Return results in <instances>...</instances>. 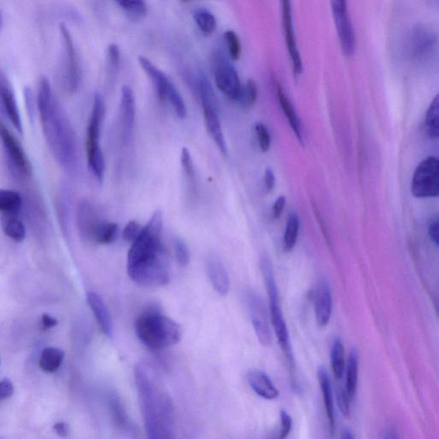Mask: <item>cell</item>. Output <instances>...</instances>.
I'll use <instances>...</instances> for the list:
<instances>
[{
    "instance_id": "6da1fadb",
    "label": "cell",
    "mask_w": 439,
    "mask_h": 439,
    "mask_svg": "<svg viewBox=\"0 0 439 439\" xmlns=\"http://www.w3.org/2000/svg\"><path fill=\"white\" fill-rule=\"evenodd\" d=\"M163 227V212L158 210L153 213L128 253V275L143 287H161L169 283L168 255L161 238Z\"/></svg>"
},
{
    "instance_id": "7a4b0ae2",
    "label": "cell",
    "mask_w": 439,
    "mask_h": 439,
    "mask_svg": "<svg viewBox=\"0 0 439 439\" xmlns=\"http://www.w3.org/2000/svg\"><path fill=\"white\" fill-rule=\"evenodd\" d=\"M134 373L136 392L148 438H173V404L159 374L146 363L136 365Z\"/></svg>"
},
{
    "instance_id": "3957f363",
    "label": "cell",
    "mask_w": 439,
    "mask_h": 439,
    "mask_svg": "<svg viewBox=\"0 0 439 439\" xmlns=\"http://www.w3.org/2000/svg\"><path fill=\"white\" fill-rule=\"evenodd\" d=\"M37 108L50 151L61 167L74 171L78 165L75 132L46 76L38 87Z\"/></svg>"
},
{
    "instance_id": "277c9868",
    "label": "cell",
    "mask_w": 439,
    "mask_h": 439,
    "mask_svg": "<svg viewBox=\"0 0 439 439\" xmlns=\"http://www.w3.org/2000/svg\"><path fill=\"white\" fill-rule=\"evenodd\" d=\"M136 335L145 347L163 350L180 343L181 328L159 311L148 310L139 315L135 323Z\"/></svg>"
},
{
    "instance_id": "5b68a950",
    "label": "cell",
    "mask_w": 439,
    "mask_h": 439,
    "mask_svg": "<svg viewBox=\"0 0 439 439\" xmlns=\"http://www.w3.org/2000/svg\"><path fill=\"white\" fill-rule=\"evenodd\" d=\"M261 270L266 283L268 299H270L271 321L274 328L277 340L285 353L290 368L295 366L291 343H290L289 334L286 323L283 311L281 309L278 288L276 283L274 271L272 264L267 257L261 258Z\"/></svg>"
},
{
    "instance_id": "8992f818",
    "label": "cell",
    "mask_w": 439,
    "mask_h": 439,
    "mask_svg": "<svg viewBox=\"0 0 439 439\" xmlns=\"http://www.w3.org/2000/svg\"><path fill=\"white\" fill-rule=\"evenodd\" d=\"M104 115V101L99 93H96L87 128L86 154L89 168L99 183L104 181L106 168L100 146L101 128Z\"/></svg>"
},
{
    "instance_id": "52a82bcc",
    "label": "cell",
    "mask_w": 439,
    "mask_h": 439,
    "mask_svg": "<svg viewBox=\"0 0 439 439\" xmlns=\"http://www.w3.org/2000/svg\"><path fill=\"white\" fill-rule=\"evenodd\" d=\"M198 91L208 133L218 147L221 154L227 156L228 146L221 128L218 101L210 81L203 74H200L198 78Z\"/></svg>"
},
{
    "instance_id": "ba28073f",
    "label": "cell",
    "mask_w": 439,
    "mask_h": 439,
    "mask_svg": "<svg viewBox=\"0 0 439 439\" xmlns=\"http://www.w3.org/2000/svg\"><path fill=\"white\" fill-rule=\"evenodd\" d=\"M64 48L63 82L66 91L74 94L82 83L83 71L80 59L75 48L69 29L65 24L59 25Z\"/></svg>"
},
{
    "instance_id": "9c48e42d",
    "label": "cell",
    "mask_w": 439,
    "mask_h": 439,
    "mask_svg": "<svg viewBox=\"0 0 439 439\" xmlns=\"http://www.w3.org/2000/svg\"><path fill=\"white\" fill-rule=\"evenodd\" d=\"M412 194L418 198H437L439 193V163L429 156L422 161L413 173Z\"/></svg>"
},
{
    "instance_id": "30bf717a",
    "label": "cell",
    "mask_w": 439,
    "mask_h": 439,
    "mask_svg": "<svg viewBox=\"0 0 439 439\" xmlns=\"http://www.w3.org/2000/svg\"><path fill=\"white\" fill-rule=\"evenodd\" d=\"M340 49L345 56H353L356 49L355 29L349 16L347 0H330Z\"/></svg>"
},
{
    "instance_id": "8fae6325",
    "label": "cell",
    "mask_w": 439,
    "mask_h": 439,
    "mask_svg": "<svg viewBox=\"0 0 439 439\" xmlns=\"http://www.w3.org/2000/svg\"><path fill=\"white\" fill-rule=\"evenodd\" d=\"M438 37L432 29L425 25L417 24L409 31L407 51L409 57L416 61L432 59L437 52Z\"/></svg>"
},
{
    "instance_id": "7c38bea8",
    "label": "cell",
    "mask_w": 439,
    "mask_h": 439,
    "mask_svg": "<svg viewBox=\"0 0 439 439\" xmlns=\"http://www.w3.org/2000/svg\"><path fill=\"white\" fill-rule=\"evenodd\" d=\"M0 140L7 156L8 163L16 176L28 177L32 173L31 165L15 136L0 122Z\"/></svg>"
},
{
    "instance_id": "4fadbf2b",
    "label": "cell",
    "mask_w": 439,
    "mask_h": 439,
    "mask_svg": "<svg viewBox=\"0 0 439 439\" xmlns=\"http://www.w3.org/2000/svg\"><path fill=\"white\" fill-rule=\"evenodd\" d=\"M246 297L256 335L260 343L263 346H268L271 343L272 335L266 306L262 300L253 292L247 293Z\"/></svg>"
},
{
    "instance_id": "5bb4252c",
    "label": "cell",
    "mask_w": 439,
    "mask_h": 439,
    "mask_svg": "<svg viewBox=\"0 0 439 439\" xmlns=\"http://www.w3.org/2000/svg\"><path fill=\"white\" fill-rule=\"evenodd\" d=\"M281 7L286 45L291 59L293 74L299 76L303 72V63L293 29L291 0H281Z\"/></svg>"
},
{
    "instance_id": "9a60e30c",
    "label": "cell",
    "mask_w": 439,
    "mask_h": 439,
    "mask_svg": "<svg viewBox=\"0 0 439 439\" xmlns=\"http://www.w3.org/2000/svg\"><path fill=\"white\" fill-rule=\"evenodd\" d=\"M217 88L230 100L238 101L240 98L243 85L238 72L228 61H221L217 65L215 72Z\"/></svg>"
},
{
    "instance_id": "2e32d148",
    "label": "cell",
    "mask_w": 439,
    "mask_h": 439,
    "mask_svg": "<svg viewBox=\"0 0 439 439\" xmlns=\"http://www.w3.org/2000/svg\"><path fill=\"white\" fill-rule=\"evenodd\" d=\"M0 110L9 119L11 125L20 134L24 133L22 118L20 116L18 102L14 89L6 76L0 71Z\"/></svg>"
},
{
    "instance_id": "e0dca14e",
    "label": "cell",
    "mask_w": 439,
    "mask_h": 439,
    "mask_svg": "<svg viewBox=\"0 0 439 439\" xmlns=\"http://www.w3.org/2000/svg\"><path fill=\"white\" fill-rule=\"evenodd\" d=\"M315 314L319 326L326 327L330 321L333 299L329 284L322 281L313 293Z\"/></svg>"
},
{
    "instance_id": "ac0fdd59",
    "label": "cell",
    "mask_w": 439,
    "mask_h": 439,
    "mask_svg": "<svg viewBox=\"0 0 439 439\" xmlns=\"http://www.w3.org/2000/svg\"><path fill=\"white\" fill-rule=\"evenodd\" d=\"M121 113L123 139L129 142L135 123L136 101L133 91L127 85L121 91Z\"/></svg>"
},
{
    "instance_id": "d6986e66",
    "label": "cell",
    "mask_w": 439,
    "mask_h": 439,
    "mask_svg": "<svg viewBox=\"0 0 439 439\" xmlns=\"http://www.w3.org/2000/svg\"><path fill=\"white\" fill-rule=\"evenodd\" d=\"M101 221L95 206L91 202L83 200L79 203L78 224L82 236L93 241L94 236Z\"/></svg>"
},
{
    "instance_id": "ffe728a7",
    "label": "cell",
    "mask_w": 439,
    "mask_h": 439,
    "mask_svg": "<svg viewBox=\"0 0 439 439\" xmlns=\"http://www.w3.org/2000/svg\"><path fill=\"white\" fill-rule=\"evenodd\" d=\"M247 381L256 394L266 400H275L279 396V390L270 377L261 370H251L247 374Z\"/></svg>"
},
{
    "instance_id": "44dd1931",
    "label": "cell",
    "mask_w": 439,
    "mask_h": 439,
    "mask_svg": "<svg viewBox=\"0 0 439 439\" xmlns=\"http://www.w3.org/2000/svg\"><path fill=\"white\" fill-rule=\"evenodd\" d=\"M208 279L213 288L220 296L228 295L230 289L228 273L219 259L211 258L207 262Z\"/></svg>"
},
{
    "instance_id": "7402d4cb",
    "label": "cell",
    "mask_w": 439,
    "mask_h": 439,
    "mask_svg": "<svg viewBox=\"0 0 439 439\" xmlns=\"http://www.w3.org/2000/svg\"><path fill=\"white\" fill-rule=\"evenodd\" d=\"M87 301L101 330L106 336L111 338L113 335V321L104 301L95 292L88 293Z\"/></svg>"
},
{
    "instance_id": "603a6c76",
    "label": "cell",
    "mask_w": 439,
    "mask_h": 439,
    "mask_svg": "<svg viewBox=\"0 0 439 439\" xmlns=\"http://www.w3.org/2000/svg\"><path fill=\"white\" fill-rule=\"evenodd\" d=\"M319 385H321L325 402L328 424H329L330 432L333 434L335 428V408L333 392L329 374L325 366H321L318 370Z\"/></svg>"
},
{
    "instance_id": "cb8c5ba5",
    "label": "cell",
    "mask_w": 439,
    "mask_h": 439,
    "mask_svg": "<svg viewBox=\"0 0 439 439\" xmlns=\"http://www.w3.org/2000/svg\"><path fill=\"white\" fill-rule=\"evenodd\" d=\"M138 62L141 67L143 68L145 74L151 79L152 83L154 84L157 95L161 101H166L167 98V91L170 82V79L166 76L163 71L158 69L150 59L143 56L138 57Z\"/></svg>"
},
{
    "instance_id": "d4e9b609",
    "label": "cell",
    "mask_w": 439,
    "mask_h": 439,
    "mask_svg": "<svg viewBox=\"0 0 439 439\" xmlns=\"http://www.w3.org/2000/svg\"><path fill=\"white\" fill-rule=\"evenodd\" d=\"M109 403L111 416L113 418L115 425L119 430H123V433H134V425L132 424L130 418L128 417L126 408L123 406L121 400L119 399L118 395L116 394L111 395Z\"/></svg>"
},
{
    "instance_id": "484cf974",
    "label": "cell",
    "mask_w": 439,
    "mask_h": 439,
    "mask_svg": "<svg viewBox=\"0 0 439 439\" xmlns=\"http://www.w3.org/2000/svg\"><path fill=\"white\" fill-rule=\"evenodd\" d=\"M277 96H278L279 102L283 109L285 116L287 117L290 126H291L293 132H295L297 138L302 140V132L299 118H298L295 109L292 102L290 101L287 96L285 95L283 88L278 85L277 86Z\"/></svg>"
},
{
    "instance_id": "4316f807",
    "label": "cell",
    "mask_w": 439,
    "mask_h": 439,
    "mask_svg": "<svg viewBox=\"0 0 439 439\" xmlns=\"http://www.w3.org/2000/svg\"><path fill=\"white\" fill-rule=\"evenodd\" d=\"M358 375H359V355L355 349H353L348 356L346 385H345V389L351 400L355 398L356 393Z\"/></svg>"
},
{
    "instance_id": "83f0119b",
    "label": "cell",
    "mask_w": 439,
    "mask_h": 439,
    "mask_svg": "<svg viewBox=\"0 0 439 439\" xmlns=\"http://www.w3.org/2000/svg\"><path fill=\"white\" fill-rule=\"evenodd\" d=\"M23 206V198L15 191L0 189V212L16 215Z\"/></svg>"
},
{
    "instance_id": "f1b7e54d",
    "label": "cell",
    "mask_w": 439,
    "mask_h": 439,
    "mask_svg": "<svg viewBox=\"0 0 439 439\" xmlns=\"http://www.w3.org/2000/svg\"><path fill=\"white\" fill-rule=\"evenodd\" d=\"M65 353L56 348H45L40 358V368L45 373H53L61 365Z\"/></svg>"
},
{
    "instance_id": "f546056e",
    "label": "cell",
    "mask_w": 439,
    "mask_h": 439,
    "mask_svg": "<svg viewBox=\"0 0 439 439\" xmlns=\"http://www.w3.org/2000/svg\"><path fill=\"white\" fill-rule=\"evenodd\" d=\"M331 368L335 379L343 378L345 370V353L342 339L335 338L331 348Z\"/></svg>"
},
{
    "instance_id": "4dcf8cb0",
    "label": "cell",
    "mask_w": 439,
    "mask_h": 439,
    "mask_svg": "<svg viewBox=\"0 0 439 439\" xmlns=\"http://www.w3.org/2000/svg\"><path fill=\"white\" fill-rule=\"evenodd\" d=\"M300 231V218L296 213H292L288 216L286 224L283 247L285 251L289 253L296 246Z\"/></svg>"
},
{
    "instance_id": "1f68e13d",
    "label": "cell",
    "mask_w": 439,
    "mask_h": 439,
    "mask_svg": "<svg viewBox=\"0 0 439 439\" xmlns=\"http://www.w3.org/2000/svg\"><path fill=\"white\" fill-rule=\"evenodd\" d=\"M118 226L115 223L102 221L94 236V242L100 245L112 244L118 236Z\"/></svg>"
},
{
    "instance_id": "d6a6232c",
    "label": "cell",
    "mask_w": 439,
    "mask_h": 439,
    "mask_svg": "<svg viewBox=\"0 0 439 439\" xmlns=\"http://www.w3.org/2000/svg\"><path fill=\"white\" fill-rule=\"evenodd\" d=\"M439 98H434L430 104L425 116L426 132L430 138L438 139L439 136Z\"/></svg>"
},
{
    "instance_id": "836d02e7",
    "label": "cell",
    "mask_w": 439,
    "mask_h": 439,
    "mask_svg": "<svg viewBox=\"0 0 439 439\" xmlns=\"http://www.w3.org/2000/svg\"><path fill=\"white\" fill-rule=\"evenodd\" d=\"M195 23L202 33L207 36H211L214 33L216 29V19L215 16L206 9L196 10L193 14Z\"/></svg>"
},
{
    "instance_id": "e575fe53",
    "label": "cell",
    "mask_w": 439,
    "mask_h": 439,
    "mask_svg": "<svg viewBox=\"0 0 439 439\" xmlns=\"http://www.w3.org/2000/svg\"><path fill=\"white\" fill-rule=\"evenodd\" d=\"M4 232L15 241H23L26 237V228L23 221L16 217H9L3 225Z\"/></svg>"
},
{
    "instance_id": "d590c367",
    "label": "cell",
    "mask_w": 439,
    "mask_h": 439,
    "mask_svg": "<svg viewBox=\"0 0 439 439\" xmlns=\"http://www.w3.org/2000/svg\"><path fill=\"white\" fill-rule=\"evenodd\" d=\"M166 100L169 101L178 118L185 119L186 118L187 109L185 101L172 82H170L168 85Z\"/></svg>"
},
{
    "instance_id": "8d00e7d4",
    "label": "cell",
    "mask_w": 439,
    "mask_h": 439,
    "mask_svg": "<svg viewBox=\"0 0 439 439\" xmlns=\"http://www.w3.org/2000/svg\"><path fill=\"white\" fill-rule=\"evenodd\" d=\"M115 2L132 18H143L147 14V6L144 0H115Z\"/></svg>"
},
{
    "instance_id": "74e56055",
    "label": "cell",
    "mask_w": 439,
    "mask_h": 439,
    "mask_svg": "<svg viewBox=\"0 0 439 439\" xmlns=\"http://www.w3.org/2000/svg\"><path fill=\"white\" fill-rule=\"evenodd\" d=\"M258 91L257 84L253 79L247 81L245 85H243L240 98L238 101L244 106V108H251L257 102Z\"/></svg>"
},
{
    "instance_id": "f35d334b",
    "label": "cell",
    "mask_w": 439,
    "mask_h": 439,
    "mask_svg": "<svg viewBox=\"0 0 439 439\" xmlns=\"http://www.w3.org/2000/svg\"><path fill=\"white\" fill-rule=\"evenodd\" d=\"M224 39L230 58L233 61H238L241 54V44L237 34L233 31H228L224 34Z\"/></svg>"
},
{
    "instance_id": "ab89813d",
    "label": "cell",
    "mask_w": 439,
    "mask_h": 439,
    "mask_svg": "<svg viewBox=\"0 0 439 439\" xmlns=\"http://www.w3.org/2000/svg\"><path fill=\"white\" fill-rule=\"evenodd\" d=\"M173 249L178 264L184 267L188 266L191 256L188 246H187L186 242L181 238H174Z\"/></svg>"
},
{
    "instance_id": "60d3db41",
    "label": "cell",
    "mask_w": 439,
    "mask_h": 439,
    "mask_svg": "<svg viewBox=\"0 0 439 439\" xmlns=\"http://www.w3.org/2000/svg\"><path fill=\"white\" fill-rule=\"evenodd\" d=\"M256 134H257L258 142L260 150L266 153L270 150L271 144V136L270 131L262 123H256L255 126Z\"/></svg>"
},
{
    "instance_id": "b9f144b4",
    "label": "cell",
    "mask_w": 439,
    "mask_h": 439,
    "mask_svg": "<svg viewBox=\"0 0 439 439\" xmlns=\"http://www.w3.org/2000/svg\"><path fill=\"white\" fill-rule=\"evenodd\" d=\"M181 163L187 178L191 181L195 180V166L193 156L187 148H183L181 154Z\"/></svg>"
},
{
    "instance_id": "7bdbcfd3",
    "label": "cell",
    "mask_w": 439,
    "mask_h": 439,
    "mask_svg": "<svg viewBox=\"0 0 439 439\" xmlns=\"http://www.w3.org/2000/svg\"><path fill=\"white\" fill-rule=\"evenodd\" d=\"M351 399L349 398L346 389L343 387H339L338 390V403L342 415L349 419L350 417V403Z\"/></svg>"
},
{
    "instance_id": "ee69618b",
    "label": "cell",
    "mask_w": 439,
    "mask_h": 439,
    "mask_svg": "<svg viewBox=\"0 0 439 439\" xmlns=\"http://www.w3.org/2000/svg\"><path fill=\"white\" fill-rule=\"evenodd\" d=\"M143 227L136 221H131L123 229L122 236L123 240L127 242H133L136 237L139 236Z\"/></svg>"
},
{
    "instance_id": "f6af8a7d",
    "label": "cell",
    "mask_w": 439,
    "mask_h": 439,
    "mask_svg": "<svg viewBox=\"0 0 439 439\" xmlns=\"http://www.w3.org/2000/svg\"><path fill=\"white\" fill-rule=\"evenodd\" d=\"M279 438L283 439L288 436L292 430L293 420L291 416L285 410L280 412Z\"/></svg>"
},
{
    "instance_id": "bcb514c9",
    "label": "cell",
    "mask_w": 439,
    "mask_h": 439,
    "mask_svg": "<svg viewBox=\"0 0 439 439\" xmlns=\"http://www.w3.org/2000/svg\"><path fill=\"white\" fill-rule=\"evenodd\" d=\"M14 393V386L10 379L4 378L0 381V400L11 398Z\"/></svg>"
},
{
    "instance_id": "7dc6e473",
    "label": "cell",
    "mask_w": 439,
    "mask_h": 439,
    "mask_svg": "<svg viewBox=\"0 0 439 439\" xmlns=\"http://www.w3.org/2000/svg\"><path fill=\"white\" fill-rule=\"evenodd\" d=\"M438 217L434 216L432 217L429 223L428 233L430 241L434 243V245L438 246Z\"/></svg>"
},
{
    "instance_id": "c3c4849f",
    "label": "cell",
    "mask_w": 439,
    "mask_h": 439,
    "mask_svg": "<svg viewBox=\"0 0 439 439\" xmlns=\"http://www.w3.org/2000/svg\"><path fill=\"white\" fill-rule=\"evenodd\" d=\"M286 206V198L283 196H281L276 200L274 206L272 208V216L274 219H278L283 214Z\"/></svg>"
},
{
    "instance_id": "681fc988",
    "label": "cell",
    "mask_w": 439,
    "mask_h": 439,
    "mask_svg": "<svg viewBox=\"0 0 439 439\" xmlns=\"http://www.w3.org/2000/svg\"><path fill=\"white\" fill-rule=\"evenodd\" d=\"M276 185V177L274 173H273L272 169L267 168L266 170V173H264V186H266V189L268 193H271V191L274 189Z\"/></svg>"
},
{
    "instance_id": "f907efd6",
    "label": "cell",
    "mask_w": 439,
    "mask_h": 439,
    "mask_svg": "<svg viewBox=\"0 0 439 439\" xmlns=\"http://www.w3.org/2000/svg\"><path fill=\"white\" fill-rule=\"evenodd\" d=\"M109 54L110 57V61L113 64V66L116 67L119 63V50L116 45H110L109 48Z\"/></svg>"
},
{
    "instance_id": "816d5d0a",
    "label": "cell",
    "mask_w": 439,
    "mask_h": 439,
    "mask_svg": "<svg viewBox=\"0 0 439 439\" xmlns=\"http://www.w3.org/2000/svg\"><path fill=\"white\" fill-rule=\"evenodd\" d=\"M57 325L58 321L56 319L51 317L49 314L42 315L41 326L44 330H49L51 328L56 326Z\"/></svg>"
},
{
    "instance_id": "f5cc1de1",
    "label": "cell",
    "mask_w": 439,
    "mask_h": 439,
    "mask_svg": "<svg viewBox=\"0 0 439 439\" xmlns=\"http://www.w3.org/2000/svg\"><path fill=\"white\" fill-rule=\"evenodd\" d=\"M55 432L61 437H66L69 433V426L65 422H59L54 426Z\"/></svg>"
},
{
    "instance_id": "db71d44e",
    "label": "cell",
    "mask_w": 439,
    "mask_h": 439,
    "mask_svg": "<svg viewBox=\"0 0 439 439\" xmlns=\"http://www.w3.org/2000/svg\"><path fill=\"white\" fill-rule=\"evenodd\" d=\"M342 437L345 439L353 438V433L350 430L345 429L343 432Z\"/></svg>"
},
{
    "instance_id": "11a10c76",
    "label": "cell",
    "mask_w": 439,
    "mask_h": 439,
    "mask_svg": "<svg viewBox=\"0 0 439 439\" xmlns=\"http://www.w3.org/2000/svg\"><path fill=\"white\" fill-rule=\"evenodd\" d=\"M4 24V19L1 11H0V31H1Z\"/></svg>"
},
{
    "instance_id": "9f6ffc18",
    "label": "cell",
    "mask_w": 439,
    "mask_h": 439,
    "mask_svg": "<svg viewBox=\"0 0 439 439\" xmlns=\"http://www.w3.org/2000/svg\"><path fill=\"white\" fill-rule=\"evenodd\" d=\"M182 1H190V0H182Z\"/></svg>"
}]
</instances>
